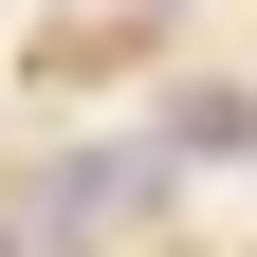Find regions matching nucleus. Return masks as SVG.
Segmentation results:
<instances>
[{
  "mask_svg": "<svg viewBox=\"0 0 257 257\" xmlns=\"http://www.w3.org/2000/svg\"><path fill=\"white\" fill-rule=\"evenodd\" d=\"M147 184H166V147H92V166H55V184H37V220H55V239H110Z\"/></svg>",
  "mask_w": 257,
  "mask_h": 257,
  "instance_id": "1",
  "label": "nucleus"
}]
</instances>
